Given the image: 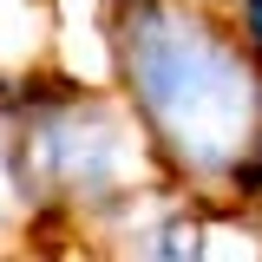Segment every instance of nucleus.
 Segmentation results:
<instances>
[{
    "label": "nucleus",
    "mask_w": 262,
    "mask_h": 262,
    "mask_svg": "<svg viewBox=\"0 0 262 262\" xmlns=\"http://www.w3.org/2000/svg\"><path fill=\"white\" fill-rule=\"evenodd\" d=\"M105 39L118 92L170 184L223 196L262 138V59L243 46L229 7L131 0L105 13Z\"/></svg>",
    "instance_id": "nucleus-1"
},
{
    "label": "nucleus",
    "mask_w": 262,
    "mask_h": 262,
    "mask_svg": "<svg viewBox=\"0 0 262 262\" xmlns=\"http://www.w3.org/2000/svg\"><path fill=\"white\" fill-rule=\"evenodd\" d=\"M112 7H131V0H105V13H112Z\"/></svg>",
    "instance_id": "nucleus-4"
},
{
    "label": "nucleus",
    "mask_w": 262,
    "mask_h": 262,
    "mask_svg": "<svg viewBox=\"0 0 262 262\" xmlns=\"http://www.w3.org/2000/svg\"><path fill=\"white\" fill-rule=\"evenodd\" d=\"M223 203H236V210H262V138H256V151L236 164V177H229Z\"/></svg>",
    "instance_id": "nucleus-2"
},
{
    "label": "nucleus",
    "mask_w": 262,
    "mask_h": 262,
    "mask_svg": "<svg viewBox=\"0 0 262 262\" xmlns=\"http://www.w3.org/2000/svg\"><path fill=\"white\" fill-rule=\"evenodd\" d=\"M229 20H236V33H243V46L262 59V0H223Z\"/></svg>",
    "instance_id": "nucleus-3"
}]
</instances>
